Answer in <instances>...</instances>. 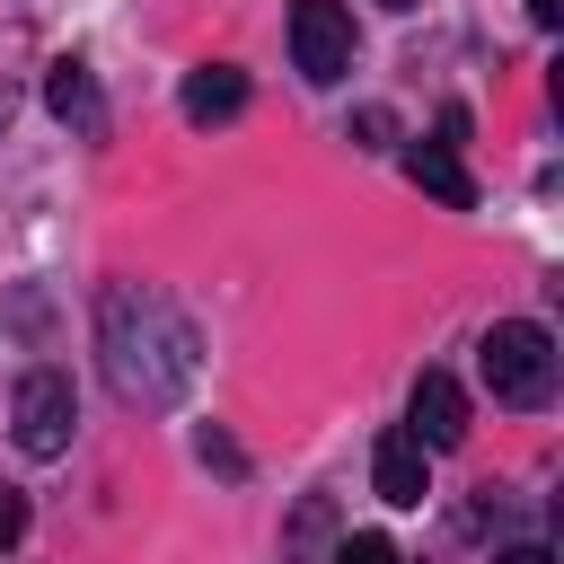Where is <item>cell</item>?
<instances>
[{
    "instance_id": "8fae6325",
    "label": "cell",
    "mask_w": 564,
    "mask_h": 564,
    "mask_svg": "<svg viewBox=\"0 0 564 564\" xmlns=\"http://www.w3.org/2000/svg\"><path fill=\"white\" fill-rule=\"evenodd\" d=\"M352 132H361V150H388V132H397V123H388L379 106H361V115H352Z\"/></svg>"
},
{
    "instance_id": "7a4b0ae2",
    "label": "cell",
    "mask_w": 564,
    "mask_h": 564,
    "mask_svg": "<svg viewBox=\"0 0 564 564\" xmlns=\"http://www.w3.org/2000/svg\"><path fill=\"white\" fill-rule=\"evenodd\" d=\"M476 370L502 405H546L555 397V335L538 317H502L485 344H476Z\"/></svg>"
},
{
    "instance_id": "30bf717a",
    "label": "cell",
    "mask_w": 564,
    "mask_h": 564,
    "mask_svg": "<svg viewBox=\"0 0 564 564\" xmlns=\"http://www.w3.org/2000/svg\"><path fill=\"white\" fill-rule=\"evenodd\" d=\"M326 564H397V546H388L379 529H352V538H344V546H335Z\"/></svg>"
},
{
    "instance_id": "5b68a950",
    "label": "cell",
    "mask_w": 564,
    "mask_h": 564,
    "mask_svg": "<svg viewBox=\"0 0 564 564\" xmlns=\"http://www.w3.org/2000/svg\"><path fill=\"white\" fill-rule=\"evenodd\" d=\"M405 414H414V423H405V432H414V449H458V441H467V388H458L449 370H423Z\"/></svg>"
},
{
    "instance_id": "277c9868",
    "label": "cell",
    "mask_w": 564,
    "mask_h": 564,
    "mask_svg": "<svg viewBox=\"0 0 564 564\" xmlns=\"http://www.w3.org/2000/svg\"><path fill=\"white\" fill-rule=\"evenodd\" d=\"M291 62H300V79H344L352 70V18L335 9V0H300L291 9Z\"/></svg>"
},
{
    "instance_id": "5bb4252c",
    "label": "cell",
    "mask_w": 564,
    "mask_h": 564,
    "mask_svg": "<svg viewBox=\"0 0 564 564\" xmlns=\"http://www.w3.org/2000/svg\"><path fill=\"white\" fill-rule=\"evenodd\" d=\"M388 9H414V0H388Z\"/></svg>"
},
{
    "instance_id": "ba28073f",
    "label": "cell",
    "mask_w": 564,
    "mask_h": 564,
    "mask_svg": "<svg viewBox=\"0 0 564 564\" xmlns=\"http://www.w3.org/2000/svg\"><path fill=\"white\" fill-rule=\"evenodd\" d=\"M405 176H414L432 203H449V212H476V176L458 167V150H441V141H414V150H405Z\"/></svg>"
},
{
    "instance_id": "52a82bcc",
    "label": "cell",
    "mask_w": 564,
    "mask_h": 564,
    "mask_svg": "<svg viewBox=\"0 0 564 564\" xmlns=\"http://www.w3.org/2000/svg\"><path fill=\"white\" fill-rule=\"evenodd\" d=\"M238 106H247V70H238V62L185 70V123H229Z\"/></svg>"
},
{
    "instance_id": "7c38bea8",
    "label": "cell",
    "mask_w": 564,
    "mask_h": 564,
    "mask_svg": "<svg viewBox=\"0 0 564 564\" xmlns=\"http://www.w3.org/2000/svg\"><path fill=\"white\" fill-rule=\"evenodd\" d=\"M18 538H26V502L0 485V546H18Z\"/></svg>"
},
{
    "instance_id": "9c48e42d",
    "label": "cell",
    "mask_w": 564,
    "mask_h": 564,
    "mask_svg": "<svg viewBox=\"0 0 564 564\" xmlns=\"http://www.w3.org/2000/svg\"><path fill=\"white\" fill-rule=\"evenodd\" d=\"M44 106H53L62 123H79V132H106V97H97V79H88L79 62H53V79H44Z\"/></svg>"
},
{
    "instance_id": "3957f363",
    "label": "cell",
    "mask_w": 564,
    "mask_h": 564,
    "mask_svg": "<svg viewBox=\"0 0 564 564\" xmlns=\"http://www.w3.org/2000/svg\"><path fill=\"white\" fill-rule=\"evenodd\" d=\"M70 423H79L70 370H26L18 379V449L26 458H62L70 449Z\"/></svg>"
},
{
    "instance_id": "6da1fadb",
    "label": "cell",
    "mask_w": 564,
    "mask_h": 564,
    "mask_svg": "<svg viewBox=\"0 0 564 564\" xmlns=\"http://www.w3.org/2000/svg\"><path fill=\"white\" fill-rule=\"evenodd\" d=\"M97 352H106V379L132 397V405H176L194 388V326L159 300V291H106L97 308Z\"/></svg>"
},
{
    "instance_id": "4fadbf2b",
    "label": "cell",
    "mask_w": 564,
    "mask_h": 564,
    "mask_svg": "<svg viewBox=\"0 0 564 564\" xmlns=\"http://www.w3.org/2000/svg\"><path fill=\"white\" fill-rule=\"evenodd\" d=\"M529 18L538 26H564V0H529Z\"/></svg>"
},
{
    "instance_id": "8992f818",
    "label": "cell",
    "mask_w": 564,
    "mask_h": 564,
    "mask_svg": "<svg viewBox=\"0 0 564 564\" xmlns=\"http://www.w3.org/2000/svg\"><path fill=\"white\" fill-rule=\"evenodd\" d=\"M370 485H379V502H397V511L423 502V449H414V432H379V449H370Z\"/></svg>"
}]
</instances>
